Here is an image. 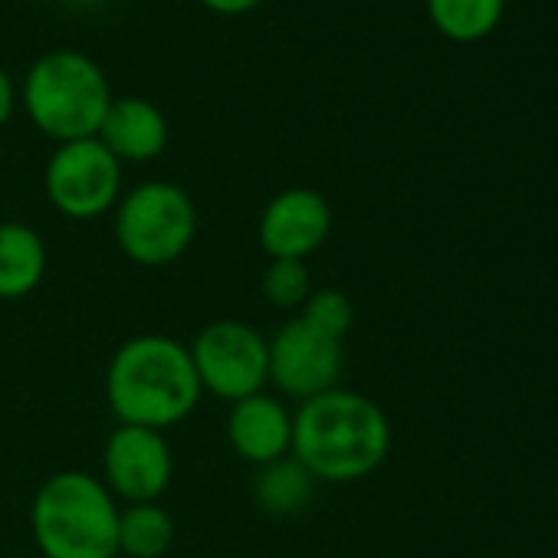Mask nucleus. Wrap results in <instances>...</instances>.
I'll return each mask as SVG.
<instances>
[{"label":"nucleus","mask_w":558,"mask_h":558,"mask_svg":"<svg viewBox=\"0 0 558 558\" xmlns=\"http://www.w3.org/2000/svg\"><path fill=\"white\" fill-rule=\"evenodd\" d=\"M391 450V421L378 401L332 388L293 411V457L316 483H359Z\"/></svg>","instance_id":"obj_1"},{"label":"nucleus","mask_w":558,"mask_h":558,"mask_svg":"<svg viewBox=\"0 0 558 558\" xmlns=\"http://www.w3.org/2000/svg\"><path fill=\"white\" fill-rule=\"evenodd\" d=\"M204 391L181 339L145 332L125 339L106 368V401L119 424L168 430L187 421Z\"/></svg>","instance_id":"obj_2"},{"label":"nucleus","mask_w":558,"mask_h":558,"mask_svg":"<svg viewBox=\"0 0 558 558\" xmlns=\"http://www.w3.org/2000/svg\"><path fill=\"white\" fill-rule=\"evenodd\" d=\"M119 499L96 473L60 470L31 502V535L44 558H116Z\"/></svg>","instance_id":"obj_3"},{"label":"nucleus","mask_w":558,"mask_h":558,"mask_svg":"<svg viewBox=\"0 0 558 558\" xmlns=\"http://www.w3.org/2000/svg\"><path fill=\"white\" fill-rule=\"evenodd\" d=\"M112 99L106 70L80 50L44 53L21 86L27 119L57 145L96 138Z\"/></svg>","instance_id":"obj_4"},{"label":"nucleus","mask_w":558,"mask_h":558,"mask_svg":"<svg viewBox=\"0 0 558 558\" xmlns=\"http://www.w3.org/2000/svg\"><path fill=\"white\" fill-rule=\"evenodd\" d=\"M116 243L135 266L158 269L187 253L197 236V204L174 181H142L112 210Z\"/></svg>","instance_id":"obj_5"},{"label":"nucleus","mask_w":558,"mask_h":558,"mask_svg":"<svg viewBox=\"0 0 558 558\" xmlns=\"http://www.w3.org/2000/svg\"><path fill=\"white\" fill-rule=\"evenodd\" d=\"M201 391L227 404L259 395L269 385V339L240 319L207 323L187 345Z\"/></svg>","instance_id":"obj_6"},{"label":"nucleus","mask_w":558,"mask_h":558,"mask_svg":"<svg viewBox=\"0 0 558 558\" xmlns=\"http://www.w3.org/2000/svg\"><path fill=\"white\" fill-rule=\"evenodd\" d=\"M44 194L66 220H99L122 197V161L99 138L63 142L47 158Z\"/></svg>","instance_id":"obj_7"},{"label":"nucleus","mask_w":558,"mask_h":558,"mask_svg":"<svg viewBox=\"0 0 558 558\" xmlns=\"http://www.w3.org/2000/svg\"><path fill=\"white\" fill-rule=\"evenodd\" d=\"M345 368L342 342L310 329L300 316L283 323L269 339V385L287 398L310 401L339 388Z\"/></svg>","instance_id":"obj_8"},{"label":"nucleus","mask_w":558,"mask_h":558,"mask_svg":"<svg viewBox=\"0 0 558 558\" xmlns=\"http://www.w3.org/2000/svg\"><path fill=\"white\" fill-rule=\"evenodd\" d=\"M174 476V453L161 430L119 424L102 447L99 480L119 499V506L158 502Z\"/></svg>","instance_id":"obj_9"},{"label":"nucleus","mask_w":558,"mask_h":558,"mask_svg":"<svg viewBox=\"0 0 558 558\" xmlns=\"http://www.w3.org/2000/svg\"><path fill=\"white\" fill-rule=\"evenodd\" d=\"M332 233V207L313 187H287L266 201L256 243L269 259H310Z\"/></svg>","instance_id":"obj_10"},{"label":"nucleus","mask_w":558,"mask_h":558,"mask_svg":"<svg viewBox=\"0 0 558 558\" xmlns=\"http://www.w3.org/2000/svg\"><path fill=\"white\" fill-rule=\"evenodd\" d=\"M227 444L240 460L253 466H266L290 457L293 453L290 404L269 391L233 401L227 411Z\"/></svg>","instance_id":"obj_11"},{"label":"nucleus","mask_w":558,"mask_h":558,"mask_svg":"<svg viewBox=\"0 0 558 558\" xmlns=\"http://www.w3.org/2000/svg\"><path fill=\"white\" fill-rule=\"evenodd\" d=\"M122 165H148L165 155L171 129L165 112L142 96L112 99L99 135H96Z\"/></svg>","instance_id":"obj_12"},{"label":"nucleus","mask_w":558,"mask_h":558,"mask_svg":"<svg viewBox=\"0 0 558 558\" xmlns=\"http://www.w3.org/2000/svg\"><path fill=\"white\" fill-rule=\"evenodd\" d=\"M47 263L50 253L40 230L21 220H0V300L17 303L37 293Z\"/></svg>","instance_id":"obj_13"},{"label":"nucleus","mask_w":558,"mask_h":558,"mask_svg":"<svg viewBox=\"0 0 558 558\" xmlns=\"http://www.w3.org/2000/svg\"><path fill=\"white\" fill-rule=\"evenodd\" d=\"M253 502L269 515H296L310 506L316 480L306 473V466L290 453L276 463L256 466L253 476Z\"/></svg>","instance_id":"obj_14"},{"label":"nucleus","mask_w":558,"mask_h":558,"mask_svg":"<svg viewBox=\"0 0 558 558\" xmlns=\"http://www.w3.org/2000/svg\"><path fill=\"white\" fill-rule=\"evenodd\" d=\"M174 545V519L161 502H135L119 509L116 548L122 558H165Z\"/></svg>","instance_id":"obj_15"},{"label":"nucleus","mask_w":558,"mask_h":558,"mask_svg":"<svg viewBox=\"0 0 558 558\" xmlns=\"http://www.w3.org/2000/svg\"><path fill=\"white\" fill-rule=\"evenodd\" d=\"M424 8L434 31L450 44H480L499 27L506 0H424Z\"/></svg>","instance_id":"obj_16"},{"label":"nucleus","mask_w":558,"mask_h":558,"mask_svg":"<svg viewBox=\"0 0 558 558\" xmlns=\"http://www.w3.org/2000/svg\"><path fill=\"white\" fill-rule=\"evenodd\" d=\"M316 290L306 259H269L259 276L263 300L279 313H300Z\"/></svg>","instance_id":"obj_17"},{"label":"nucleus","mask_w":558,"mask_h":558,"mask_svg":"<svg viewBox=\"0 0 558 558\" xmlns=\"http://www.w3.org/2000/svg\"><path fill=\"white\" fill-rule=\"evenodd\" d=\"M310 329H316V332H323V336H329V339H336V342H345V336L352 332V326H355V306H352V300L342 293V290H336V287H319V290H313L310 293V300H306V306L296 313Z\"/></svg>","instance_id":"obj_18"},{"label":"nucleus","mask_w":558,"mask_h":558,"mask_svg":"<svg viewBox=\"0 0 558 558\" xmlns=\"http://www.w3.org/2000/svg\"><path fill=\"white\" fill-rule=\"evenodd\" d=\"M17 102H21V89L14 86L11 73H8L4 66H0V129H4V125L14 119Z\"/></svg>","instance_id":"obj_19"},{"label":"nucleus","mask_w":558,"mask_h":558,"mask_svg":"<svg viewBox=\"0 0 558 558\" xmlns=\"http://www.w3.org/2000/svg\"><path fill=\"white\" fill-rule=\"evenodd\" d=\"M263 0H201V8H207L217 17H243L250 11H256Z\"/></svg>","instance_id":"obj_20"},{"label":"nucleus","mask_w":558,"mask_h":558,"mask_svg":"<svg viewBox=\"0 0 558 558\" xmlns=\"http://www.w3.org/2000/svg\"><path fill=\"white\" fill-rule=\"evenodd\" d=\"M63 4H70V8H76V11H93V8L106 4V0H63Z\"/></svg>","instance_id":"obj_21"},{"label":"nucleus","mask_w":558,"mask_h":558,"mask_svg":"<svg viewBox=\"0 0 558 558\" xmlns=\"http://www.w3.org/2000/svg\"><path fill=\"white\" fill-rule=\"evenodd\" d=\"M555 506H558V483H555Z\"/></svg>","instance_id":"obj_22"},{"label":"nucleus","mask_w":558,"mask_h":558,"mask_svg":"<svg viewBox=\"0 0 558 558\" xmlns=\"http://www.w3.org/2000/svg\"><path fill=\"white\" fill-rule=\"evenodd\" d=\"M116 558H122V555H116Z\"/></svg>","instance_id":"obj_23"}]
</instances>
